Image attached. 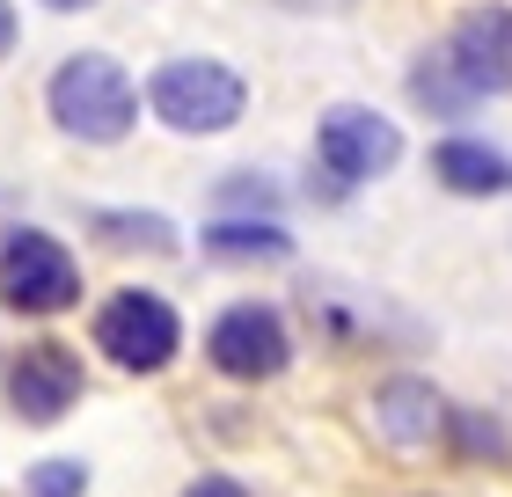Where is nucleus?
<instances>
[{
    "label": "nucleus",
    "instance_id": "10",
    "mask_svg": "<svg viewBox=\"0 0 512 497\" xmlns=\"http://www.w3.org/2000/svg\"><path fill=\"white\" fill-rule=\"evenodd\" d=\"M432 176L447 183L454 198H498V191H512V161L498 147H483V139H439V147H432Z\"/></svg>",
    "mask_w": 512,
    "mask_h": 497
},
{
    "label": "nucleus",
    "instance_id": "2",
    "mask_svg": "<svg viewBox=\"0 0 512 497\" xmlns=\"http://www.w3.org/2000/svg\"><path fill=\"white\" fill-rule=\"evenodd\" d=\"M147 103H154L161 125H176V132H227L249 110V88H242L235 66H220V59H169L147 81Z\"/></svg>",
    "mask_w": 512,
    "mask_h": 497
},
{
    "label": "nucleus",
    "instance_id": "9",
    "mask_svg": "<svg viewBox=\"0 0 512 497\" xmlns=\"http://www.w3.org/2000/svg\"><path fill=\"white\" fill-rule=\"evenodd\" d=\"M374 424H381V439L395 454H425V446H439V432H447V402H439L432 381H388L374 395Z\"/></svg>",
    "mask_w": 512,
    "mask_h": 497
},
{
    "label": "nucleus",
    "instance_id": "4",
    "mask_svg": "<svg viewBox=\"0 0 512 497\" xmlns=\"http://www.w3.org/2000/svg\"><path fill=\"white\" fill-rule=\"evenodd\" d=\"M96 344H103V359L125 366V373H161L183 344V322H176L169 300L125 286V293H110L96 307Z\"/></svg>",
    "mask_w": 512,
    "mask_h": 497
},
{
    "label": "nucleus",
    "instance_id": "7",
    "mask_svg": "<svg viewBox=\"0 0 512 497\" xmlns=\"http://www.w3.org/2000/svg\"><path fill=\"white\" fill-rule=\"evenodd\" d=\"M395 154H403V132H395L388 117L359 110V103H337L322 117V132H315V161L337 183H374V176L395 169Z\"/></svg>",
    "mask_w": 512,
    "mask_h": 497
},
{
    "label": "nucleus",
    "instance_id": "13",
    "mask_svg": "<svg viewBox=\"0 0 512 497\" xmlns=\"http://www.w3.org/2000/svg\"><path fill=\"white\" fill-rule=\"evenodd\" d=\"M96 234L103 242H118V249H154V256H169L176 249V227L169 220H154V212H96Z\"/></svg>",
    "mask_w": 512,
    "mask_h": 497
},
{
    "label": "nucleus",
    "instance_id": "20",
    "mask_svg": "<svg viewBox=\"0 0 512 497\" xmlns=\"http://www.w3.org/2000/svg\"><path fill=\"white\" fill-rule=\"evenodd\" d=\"M286 8H344V0H286Z\"/></svg>",
    "mask_w": 512,
    "mask_h": 497
},
{
    "label": "nucleus",
    "instance_id": "5",
    "mask_svg": "<svg viewBox=\"0 0 512 497\" xmlns=\"http://www.w3.org/2000/svg\"><path fill=\"white\" fill-rule=\"evenodd\" d=\"M439 59H447V74L469 88V96H505L512 88V8L505 0H483V8H469L447 30V44H439Z\"/></svg>",
    "mask_w": 512,
    "mask_h": 497
},
{
    "label": "nucleus",
    "instance_id": "1",
    "mask_svg": "<svg viewBox=\"0 0 512 497\" xmlns=\"http://www.w3.org/2000/svg\"><path fill=\"white\" fill-rule=\"evenodd\" d=\"M44 103H52V125L59 132H74L88 139V147H110V139H125L132 132V117H139V88L118 59H103V52H74L52 74V88H44Z\"/></svg>",
    "mask_w": 512,
    "mask_h": 497
},
{
    "label": "nucleus",
    "instance_id": "19",
    "mask_svg": "<svg viewBox=\"0 0 512 497\" xmlns=\"http://www.w3.org/2000/svg\"><path fill=\"white\" fill-rule=\"evenodd\" d=\"M44 8H59V15H74V8H96V0H44Z\"/></svg>",
    "mask_w": 512,
    "mask_h": 497
},
{
    "label": "nucleus",
    "instance_id": "8",
    "mask_svg": "<svg viewBox=\"0 0 512 497\" xmlns=\"http://www.w3.org/2000/svg\"><path fill=\"white\" fill-rule=\"evenodd\" d=\"M81 359L66 344H22V359L8 366V410L30 424H59L81 402Z\"/></svg>",
    "mask_w": 512,
    "mask_h": 497
},
{
    "label": "nucleus",
    "instance_id": "6",
    "mask_svg": "<svg viewBox=\"0 0 512 497\" xmlns=\"http://www.w3.org/2000/svg\"><path fill=\"white\" fill-rule=\"evenodd\" d=\"M205 351H213V366L227 373V381H271V373H286L293 337H286V315H278V307L242 300V307H227V315L213 322Z\"/></svg>",
    "mask_w": 512,
    "mask_h": 497
},
{
    "label": "nucleus",
    "instance_id": "14",
    "mask_svg": "<svg viewBox=\"0 0 512 497\" xmlns=\"http://www.w3.org/2000/svg\"><path fill=\"white\" fill-rule=\"evenodd\" d=\"M81 490H88L81 461H37L30 468V497H81Z\"/></svg>",
    "mask_w": 512,
    "mask_h": 497
},
{
    "label": "nucleus",
    "instance_id": "17",
    "mask_svg": "<svg viewBox=\"0 0 512 497\" xmlns=\"http://www.w3.org/2000/svg\"><path fill=\"white\" fill-rule=\"evenodd\" d=\"M183 497H249V490H242L235 476H198V483L183 490Z\"/></svg>",
    "mask_w": 512,
    "mask_h": 497
},
{
    "label": "nucleus",
    "instance_id": "11",
    "mask_svg": "<svg viewBox=\"0 0 512 497\" xmlns=\"http://www.w3.org/2000/svg\"><path fill=\"white\" fill-rule=\"evenodd\" d=\"M205 249L213 256H242V264H286L293 234L271 227V220H213L205 227Z\"/></svg>",
    "mask_w": 512,
    "mask_h": 497
},
{
    "label": "nucleus",
    "instance_id": "16",
    "mask_svg": "<svg viewBox=\"0 0 512 497\" xmlns=\"http://www.w3.org/2000/svg\"><path fill=\"white\" fill-rule=\"evenodd\" d=\"M220 205H256V212H278V183H271V176H227V183H220Z\"/></svg>",
    "mask_w": 512,
    "mask_h": 497
},
{
    "label": "nucleus",
    "instance_id": "18",
    "mask_svg": "<svg viewBox=\"0 0 512 497\" xmlns=\"http://www.w3.org/2000/svg\"><path fill=\"white\" fill-rule=\"evenodd\" d=\"M8 52H15V8L0 0V59H8Z\"/></svg>",
    "mask_w": 512,
    "mask_h": 497
},
{
    "label": "nucleus",
    "instance_id": "12",
    "mask_svg": "<svg viewBox=\"0 0 512 497\" xmlns=\"http://www.w3.org/2000/svg\"><path fill=\"white\" fill-rule=\"evenodd\" d=\"M410 96L425 103V110H439V117H461V110H476V96H469V88H461V81L447 74V59H439V52H425V59L410 66Z\"/></svg>",
    "mask_w": 512,
    "mask_h": 497
},
{
    "label": "nucleus",
    "instance_id": "3",
    "mask_svg": "<svg viewBox=\"0 0 512 497\" xmlns=\"http://www.w3.org/2000/svg\"><path fill=\"white\" fill-rule=\"evenodd\" d=\"M0 300H8L15 315H66V307L81 300V264L52 234L15 227L8 242H0Z\"/></svg>",
    "mask_w": 512,
    "mask_h": 497
},
{
    "label": "nucleus",
    "instance_id": "15",
    "mask_svg": "<svg viewBox=\"0 0 512 497\" xmlns=\"http://www.w3.org/2000/svg\"><path fill=\"white\" fill-rule=\"evenodd\" d=\"M447 424H454V439H461V454H469V461H505L498 424H483V417H447Z\"/></svg>",
    "mask_w": 512,
    "mask_h": 497
}]
</instances>
